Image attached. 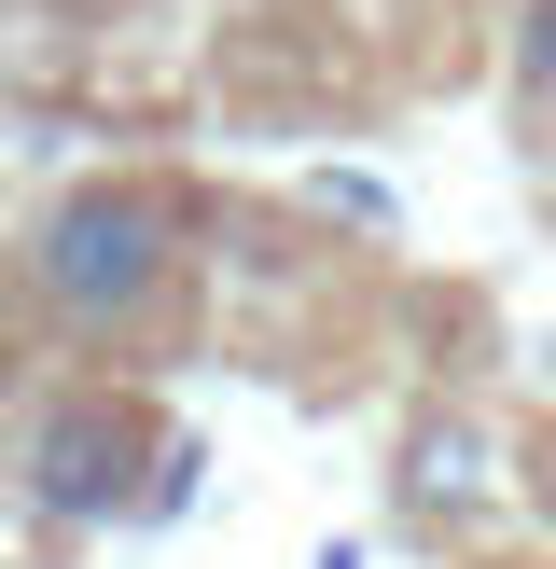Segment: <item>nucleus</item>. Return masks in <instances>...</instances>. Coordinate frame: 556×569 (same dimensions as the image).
Segmentation results:
<instances>
[{
    "instance_id": "1",
    "label": "nucleus",
    "mask_w": 556,
    "mask_h": 569,
    "mask_svg": "<svg viewBox=\"0 0 556 569\" xmlns=\"http://www.w3.org/2000/svg\"><path fill=\"white\" fill-rule=\"evenodd\" d=\"M0 278H14V320L42 333V348L98 361V376H139V361H167L181 320H195L209 194H195L181 167H83V181H56L42 209L14 222Z\"/></svg>"
},
{
    "instance_id": "2",
    "label": "nucleus",
    "mask_w": 556,
    "mask_h": 569,
    "mask_svg": "<svg viewBox=\"0 0 556 569\" xmlns=\"http://www.w3.org/2000/svg\"><path fill=\"white\" fill-rule=\"evenodd\" d=\"M153 472H167V417L139 403L126 376H56V389H28L14 431H0V487H14V515L42 528L56 556L139 528L153 515Z\"/></svg>"
},
{
    "instance_id": "3",
    "label": "nucleus",
    "mask_w": 556,
    "mask_h": 569,
    "mask_svg": "<svg viewBox=\"0 0 556 569\" xmlns=\"http://www.w3.org/2000/svg\"><path fill=\"white\" fill-rule=\"evenodd\" d=\"M389 515L431 556H487L500 528L528 515V445L500 431L473 389H445V403H417L404 445H389Z\"/></svg>"
},
{
    "instance_id": "4",
    "label": "nucleus",
    "mask_w": 556,
    "mask_h": 569,
    "mask_svg": "<svg viewBox=\"0 0 556 569\" xmlns=\"http://www.w3.org/2000/svg\"><path fill=\"white\" fill-rule=\"evenodd\" d=\"M500 98H515L528 167H556V0H515V28H500Z\"/></svg>"
},
{
    "instance_id": "5",
    "label": "nucleus",
    "mask_w": 556,
    "mask_h": 569,
    "mask_svg": "<svg viewBox=\"0 0 556 569\" xmlns=\"http://www.w3.org/2000/svg\"><path fill=\"white\" fill-rule=\"evenodd\" d=\"M306 209H320V222H361V237H404V209H389V181H376V167H306Z\"/></svg>"
},
{
    "instance_id": "6",
    "label": "nucleus",
    "mask_w": 556,
    "mask_h": 569,
    "mask_svg": "<svg viewBox=\"0 0 556 569\" xmlns=\"http://www.w3.org/2000/svg\"><path fill=\"white\" fill-rule=\"evenodd\" d=\"M195 487H209V445H195V431H167V472H153V515H139V528L195 515Z\"/></svg>"
},
{
    "instance_id": "7",
    "label": "nucleus",
    "mask_w": 556,
    "mask_h": 569,
    "mask_svg": "<svg viewBox=\"0 0 556 569\" xmlns=\"http://www.w3.org/2000/svg\"><path fill=\"white\" fill-rule=\"evenodd\" d=\"M306 569H361V542H320V556H306Z\"/></svg>"
},
{
    "instance_id": "8",
    "label": "nucleus",
    "mask_w": 556,
    "mask_h": 569,
    "mask_svg": "<svg viewBox=\"0 0 556 569\" xmlns=\"http://www.w3.org/2000/svg\"><path fill=\"white\" fill-rule=\"evenodd\" d=\"M543 389H556V348H543Z\"/></svg>"
}]
</instances>
